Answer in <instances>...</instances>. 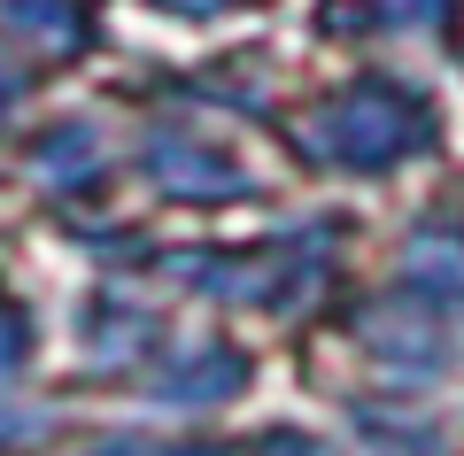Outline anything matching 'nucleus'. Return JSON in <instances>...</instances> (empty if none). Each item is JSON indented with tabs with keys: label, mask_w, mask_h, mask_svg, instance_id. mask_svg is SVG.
<instances>
[{
	"label": "nucleus",
	"mask_w": 464,
	"mask_h": 456,
	"mask_svg": "<svg viewBox=\"0 0 464 456\" xmlns=\"http://www.w3.org/2000/svg\"><path fill=\"white\" fill-rule=\"evenodd\" d=\"M325 147L348 170H380V163H395V155H411V147H426V109H418V93H402V85L364 78V85H348V93L333 101Z\"/></svg>",
	"instance_id": "nucleus-1"
},
{
	"label": "nucleus",
	"mask_w": 464,
	"mask_h": 456,
	"mask_svg": "<svg viewBox=\"0 0 464 456\" xmlns=\"http://www.w3.org/2000/svg\"><path fill=\"white\" fill-rule=\"evenodd\" d=\"M24 341H32V325H24V310L16 302H0V372L24 356Z\"/></svg>",
	"instance_id": "nucleus-2"
},
{
	"label": "nucleus",
	"mask_w": 464,
	"mask_h": 456,
	"mask_svg": "<svg viewBox=\"0 0 464 456\" xmlns=\"http://www.w3.org/2000/svg\"><path fill=\"white\" fill-rule=\"evenodd\" d=\"M271 456H325V449H317V441H302V433H279V441H271Z\"/></svg>",
	"instance_id": "nucleus-3"
},
{
	"label": "nucleus",
	"mask_w": 464,
	"mask_h": 456,
	"mask_svg": "<svg viewBox=\"0 0 464 456\" xmlns=\"http://www.w3.org/2000/svg\"><path fill=\"white\" fill-rule=\"evenodd\" d=\"M163 8H179V16H209L217 0H163Z\"/></svg>",
	"instance_id": "nucleus-4"
}]
</instances>
